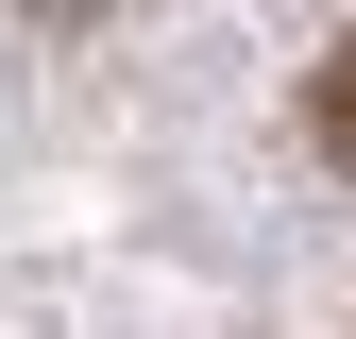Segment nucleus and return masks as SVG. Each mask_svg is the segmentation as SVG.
<instances>
[{"instance_id": "1", "label": "nucleus", "mask_w": 356, "mask_h": 339, "mask_svg": "<svg viewBox=\"0 0 356 339\" xmlns=\"http://www.w3.org/2000/svg\"><path fill=\"white\" fill-rule=\"evenodd\" d=\"M305 136H323V153H339V170H356V51H339V68H323V85H305Z\"/></svg>"}]
</instances>
